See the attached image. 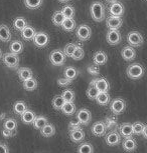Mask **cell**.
<instances>
[{"instance_id":"6da1fadb","label":"cell","mask_w":147,"mask_h":153,"mask_svg":"<svg viewBox=\"0 0 147 153\" xmlns=\"http://www.w3.org/2000/svg\"><path fill=\"white\" fill-rule=\"evenodd\" d=\"M91 16L94 21L102 22L106 18V8L102 2L94 1L90 6Z\"/></svg>"},{"instance_id":"7a4b0ae2","label":"cell","mask_w":147,"mask_h":153,"mask_svg":"<svg viewBox=\"0 0 147 153\" xmlns=\"http://www.w3.org/2000/svg\"><path fill=\"white\" fill-rule=\"evenodd\" d=\"M144 67L139 63H133V64L129 65L127 67V70H126V74L130 79L133 80H137L140 79L141 77L144 75Z\"/></svg>"},{"instance_id":"3957f363","label":"cell","mask_w":147,"mask_h":153,"mask_svg":"<svg viewBox=\"0 0 147 153\" xmlns=\"http://www.w3.org/2000/svg\"><path fill=\"white\" fill-rule=\"evenodd\" d=\"M66 56L63 50L60 49H54L50 54L51 63L54 66H63L66 62Z\"/></svg>"},{"instance_id":"277c9868","label":"cell","mask_w":147,"mask_h":153,"mask_svg":"<svg viewBox=\"0 0 147 153\" xmlns=\"http://www.w3.org/2000/svg\"><path fill=\"white\" fill-rule=\"evenodd\" d=\"M2 60H3V63L7 66L8 68L14 69L17 68L19 65V57L18 54L12 53V52H8L5 53L3 56H2Z\"/></svg>"},{"instance_id":"5b68a950","label":"cell","mask_w":147,"mask_h":153,"mask_svg":"<svg viewBox=\"0 0 147 153\" xmlns=\"http://www.w3.org/2000/svg\"><path fill=\"white\" fill-rule=\"evenodd\" d=\"M126 109V102L122 98H115L110 104V110L114 115L122 114Z\"/></svg>"},{"instance_id":"8992f818","label":"cell","mask_w":147,"mask_h":153,"mask_svg":"<svg viewBox=\"0 0 147 153\" xmlns=\"http://www.w3.org/2000/svg\"><path fill=\"white\" fill-rule=\"evenodd\" d=\"M92 29L87 24H82L76 29V36L80 41H87L91 38Z\"/></svg>"},{"instance_id":"52a82bcc","label":"cell","mask_w":147,"mask_h":153,"mask_svg":"<svg viewBox=\"0 0 147 153\" xmlns=\"http://www.w3.org/2000/svg\"><path fill=\"white\" fill-rule=\"evenodd\" d=\"M127 42L132 47H139L143 44V36L138 31H131L127 35Z\"/></svg>"},{"instance_id":"ba28073f","label":"cell","mask_w":147,"mask_h":153,"mask_svg":"<svg viewBox=\"0 0 147 153\" xmlns=\"http://www.w3.org/2000/svg\"><path fill=\"white\" fill-rule=\"evenodd\" d=\"M32 40H33L34 45H35L36 47L42 48V47H45V46L48 44V42H50V36L45 32L39 31V32L35 33V35H34Z\"/></svg>"},{"instance_id":"9c48e42d","label":"cell","mask_w":147,"mask_h":153,"mask_svg":"<svg viewBox=\"0 0 147 153\" xmlns=\"http://www.w3.org/2000/svg\"><path fill=\"white\" fill-rule=\"evenodd\" d=\"M121 137L122 136H121L120 133L117 130L111 129V131L105 136V142L109 146H117L121 142V139H122Z\"/></svg>"},{"instance_id":"30bf717a","label":"cell","mask_w":147,"mask_h":153,"mask_svg":"<svg viewBox=\"0 0 147 153\" xmlns=\"http://www.w3.org/2000/svg\"><path fill=\"white\" fill-rule=\"evenodd\" d=\"M106 40L110 45H118L122 40L120 31L118 29H109L106 35Z\"/></svg>"},{"instance_id":"8fae6325","label":"cell","mask_w":147,"mask_h":153,"mask_svg":"<svg viewBox=\"0 0 147 153\" xmlns=\"http://www.w3.org/2000/svg\"><path fill=\"white\" fill-rule=\"evenodd\" d=\"M77 119L79 120V122L81 123V125H88L91 122L92 119V114L89 109L87 108H82L77 112L76 114Z\"/></svg>"},{"instance_id":"7c38bea8","label":"cell","mask_w":147,"mask_h":153,"mask_svg":"<svg viewBox=\"0 0 147 153\" xmlns=\"http://www.w3.org/2000/svg\"><path fill=\"white\" fill-rule=\"evenodd\" d=\"M123 24V19L121 16H114L110 15L106 21V26L108 29H119Z\"/></svg>"},{"instance_id":"4fadbf2b","label":"cell","mask_w":147,"mask_h":153,"mask_svg":"<svg viewBox=\"0 0 147 153\" xmlns=\"http://www.w3.org/2000/svg\"><path fill=\"white\" fill-rule=\"evenodd\" d=\"M91 131L95 136L101 137L106 134V132H107V127H106L104 121H98V122H95L93 124V126H92V128H91Z\"/></svg>"},{"instance_id":"5bb4252c","label":"cell","mask_w":147,"mask_h":153,"mask_svg":"<svg viewBox=\"0 0 147 153\" xmlns=\"http://www.w3.org/2000/svg\"><path fill=\"white\" fill-rule=\"evenodd\" d=\"M124 12H125V8H124L123 4L120 3V2H112L110 6H109V13H110V15L122 17Z\"/></svg>"},{"instance_id":"9a60e30c","label":"cell","mask_w":147,"mask_h":153,"mask_svg":"<svg viewBox=\"0 0 147 153\" xmlns=\"http://www.w3.org/2000/svg\"><path fill=\"white\" fill-rule=\"evenodd\" d=\"M94 83V85L96 86V88L98 89L99 92H108L109 89H110V84H109V81L104 77H100V78H95L92 80Z\"/></svg>"},{"instance_id":"2e32d148","label":"cell","mask_w":147,"mask_h":153,"mask_svg":"<svg viewBox=\"0 0 147 153\" xmlns=\"http://www.w3.org/2000/svg\"><path fill=\"white\" fill-rule=\"evenodd\" d=\"M121 56L125 61H132L136 57V51L132 46H125L122 50H121Z\"/></svg>"},{"instance_id":"e0dca14e","label":"cell","mask_w":147,"mask_h":153,"mask_svg":"<svg viewBox=\"0 0 147 153\" xmlns=\"http://www.w3.org/2000/svg\"><path fill=\"white\" fill-rule=\"evenodd\" d=\"M70 138L75 143H80L85 139V132L82 128H77L70 130Z\"/></svg>"},{"instance_id":"ac0fdd59","label":"cell","mask_w":147,"mask_h":153,"mask_svg":"<svg viewBox=\"0 0 147 153\" xmlns=\"http://www.w3.org/2000/svg\"><path fill=\"white\" fill-rule=\"evenodd\" d=\"M123 149L127 152H133L136 150L137 148V142L134 138H132V136L130 137H125L123 140L122 143Z\"/></svg>"},{"instance_id":"d6986e66","label":"cell","mask_w":147,"mask_h":153,"mask_svg":"<svg viewBox=\"0 0 147 153\" xmlns=\"http://www.w3.org/2000/svg\"><path fill=\"white\" fill-rule=\"evenodd\" d=\"M108 61V56L104 51H97L93 56V62L94 64H96L98 66L101 65H105Z\"/></svg>"},{"instance_id":"ffe728a7","label":"cell","mask_w":147,"mask_h":153,"mask_svg":"<svg viewBox=\"0 0 147 153\" xmlns=\"http://www.w3.org/2000/svg\"><path fill=\"white\" fill-rule=\"evenodd\" d=\"M118 130L121 136L125 137H130L133 135V129H132V124L131 123H123L118 127Z\"/></svg>"},{"instance_id":"44dd1931","label":"cell","mask_w":147,"mask_h":153,"mask_svg":"<svg viewBox=\"0 0 147 153\" xmlns=\"http://www.w3.org/2000/svg\"><path fill=\"white\" fill-rule=\"evenodd\" d=\"M39 130H40V134L45 138L51 137L56 134V128H54V126L51 123H48V122L45 124L44 126H42Z\"/></svg>"},{"instance_id":"7402d4cb","label":"cell","mask_w":147,"mask_h":153,"mask_svg":"<svg viewBox=\"0 0 147 153\" xmlns=\"http://www.w3.org/2000/svg\"><path fill=\"white\" fill-rule=\"evenodd\" d=\"M20 32H21L22 38H23L24 40H27V41H30V40L33 39V37H34V35H35V33H36V31L32 26L26 25V26H25L23 29L20 31Z\"/></svg>"},{"instance_id":"603a6c76","label":"cell","mask_w":147,"mask_h":153,"mask_svg":"<svg viewBox=\"0 0 147 153\" xmlns=\"http://www.w3.org/2000/svg\"><path fill=\"white\" fill-rule=\"evenodd\" d=\"M95 100L97 101V103L101 106H106L109 104V102H110V95H109L108 92H99V93L97 94L96 98H95Z\"/></svg>"},{"instance_id":"cb8c5ba5","label":"cell","mask_w":147,"mask_h":153,"mask_svg":"<svg viewBox=\"0 0 147 153\" xmlns=\"http://www.w3.org/2000/svg\"><path fill=\"white\" fill-rule=\"evenodd\" d=\"M60 27L65 31H67V32H72V31H74L77 28V24L74 18H65Z\"/></svg>"},{"instance_id":"d4e9b609","label":"cell","mask_w":147,"mask_h":153,"mask_svg":"<svg viewBox=\"0 0 147 153\" xmlns=\"http://www.w3.org/2000/svg\"><path fill=\"white\" fill-rule=\"evenodd\" d=\"M20 116H21V121L24 124H32L34 118H35V116H36V114L34 113L32 110H30V109L27 108L23 113L20 114Z\"/></svg>"},{"instance_id":"484cf974","label":"cell","mask_w":147,"mask_h":153,"mask_svg":"<svg viewBox=\"0 0 147 153\" xmlns=\"http://www.w3.org/2000/svg\"><path fill=\"white\" fill-rule=\"evenodd\" d=\"M60 110L63 111V113L68 115V116L74 115L75 112H76V105H75L74 101H66Z\"/></svg>"},{"instance_id":"4316f807","label":"cell","mask_w":147,"mask_h":153,"mask_svg":"<svg viewBox=\"0 0 147 153\" xmlns=\"http://www.w3.org/2000/svg\"><path fill=\"white\" fill-rule=\"evenodd\" d=\"M17 74H18V77L21 81H24L28 78H31L33 77V73H32V70L30 68H27V67H20L18 68L17 70Z\"/></svg>"},{"instance_id":"83f0119b","label":"cell","mask_w":147,"mask_h":153,"mask_svg":"<svg viewBox=\"0 0 147 153\" xmlns=\"http://www.w3.org/2000/svg\"><path fill=\"white\" fill-rule=\"evenodd\" d=\"M11 39L10 29L5 24L0 25V40L2 42H8Z\"/></svg>"},{"instance_id":"f1b7e54d","label":"cell","mask_w":147,"mask_h":153,"mask_svg":"<svg viewBox=\"0 0 147 153\" xmlns=\"http://www.w3.org/2000/svg\"><path fill=\"white\" fill-rule=\"evenodd\" d=\"M9 50L10 52L19 54L23 51V43L19 40H13L9 45Z\"/></svg>"},{"instance_id":"f546056e","label":"cell","mask_w":147,"mask_h":153,"mask_svg":"<svg viewBox=\"0 0 147 153\" xmlns=\"http://www.w3.org/2000/svg\"><path fill=\"white\" fill-rule=\"evenodd\" d=\"M64 75L66 78L70 79V80H75L78 77V75H79V70H78L77 68L73 67V66H69L65 69L64 71Z\"/></svg>"},{"instance_id":"4dcf8cb0","label":"cell","mask_w":147,"mask_h":153,"mask_svg":"<svg viewBox=\"0 0 147 153\" xmlns=\"http://www.w3.org/2000/svg\"><path fill=\"white\" fill-rule=\"evenodd\" d=\"M23 88L26 91H33L37 88V80L33 77L23 81Z\"/></svg>"},{"instance_id":"1f68e13d","label":"cell","mask_w":147,"mask_h":153,"mask_svg":"<svg viewBox=\"0 0 147 153\" xmlns=\"http://www.w3.org/2000/svg\"><path fill=\"white\" fill-rule=\"evenodd\" d=\"M26 109H27V105L24 101H16L13 105V111L18 115L22 114Z\"/></svg>"},{"instance_id":"d6a6232c","label":"cell","mask_w":147,"mask_h":153,"mask_svg":"<svg viewBox=\"0 0 147 153\" xmlns=\"http://www.w3.org/2000/svg\"><path fill=\"white\" fill-rule=\"evenodd\" d=\"M26 25H28L27 21L23 18V17H17V18H15V20L13 21V26L17 31H21Z\"/></svg>"},{"instance_id":"836d02e7","label":"cell","mask_w":147,"mask_h":153,"mask_svg":"<svg viewBox=\"0 0 147 153\" xmlns=\"http://www.w3.org/2000/svg\"><path fill=\"white\" fill-rule=\"evenodd\" d=\"M47 122H48L47 118L45 116H35L32 124H33V127L35 129H40L42 126H44Z\"/></svg>"},{"instance_id":"e575fe53","label":"cell","mask_w":147,"mask_h":153,"mask_svg":"<svg viewBox=\"0 0 147 153\" xmlns=\"http://www.w3.org/2000/svg\"><path fill=\"white\" fill-rule=\"evenodd\" d=\"M98 93H99L98 89L96 88V86L94 85L93 81H91L90 85H89V87L87 89V92H86V94H87L88 98H89V99H91V100H95V98H96Z\"/></svg>"},{"instance_id":"d590c367","label":"cell","mask_w":147,"mask_h":153,"mask_svg":"<svg viewBox=\"0 0 147 153\" xmlns=\"http://www.w3.org/2000/svg\"><path fill=\"white\" fill-rule=\"evenodd\" d=\"M44 0H24V4L28 9H37L42 5Z\"/></svg>"},{"instance_id":"8d00e7d4","label":"cell","mask_w":147,"mask_h":153,"mask_svg":"<svg viewBox=\"0 0 147 153\" xmlns=\"http://www.w3.org/2000/svg\"><path fill=\"white\" fill-rule=\"evenodd\" d=\"M3 127H4V128L8 129V130L16 131V129H17V121L15 119H13V118H7V119H5V121H4Z\"/></svg>"},{"instance_id":"74e56055","label":"cell","mask_w":147,"mask_h":153,"mask_svg":"<svg viewBox=\"0 0 147 153\" xmlns=\"http://www.w3.org/2000/svg\"><path fill=\"white\" fill-rule=\"evenodd\" d=\"M65 99L63 98L62 95H57V96H54V98L53 99V107L56 109V110H60L63 107V105L65 104Z\"/></svg>"},{"instance_id":"f35d334b","label":"cell","mask_w":147,"mask_h":153,"mask_svg":"<svg viewBox=\"0 0 147 153\" xmlns=\"http://www.w3.org/2000/svg\"><path fill=\"white\" fill-rule=\"evenodd\" d=\"M51 20H53V23L56 26H60L63 21L65 20V16H64V14L62 13V11H56V12L54 13Z\"/></svg>"},{"instance_id":"ab89813d","label":"cell","mask_w":147,"mask_h":153,"mask_svg":"<svg viewBox=\"0 0 147 153\" xmlns=\"http://www.w3.org/2000/svg\"><path fill=\"white\" fill-rule=\"evenodd\" d=\"M60 11L64 14L65 18H74L75 17V8L72 5H66Z\"/></svg>"},{"instance_id":"60d3db41","label":"cell","mask_w":147,"mask_h":153,"mask_svg":"<svg viewBox=\"0 0 147 153\" xmlns=\"http://www.w3.org/2000/svg\"><path fill=\"white\" fill-rule=\"evenodd\" d=\"M84 56H85V51H84L83 47L77 44L76 49H75L73 55H72V58L74 60H81L84 58Z\"/></svg>"},{"instance_id":"b9f144b4","label":"cell","mask_w":147,"mask_h":153,"mask_svg":"<svg viewBox=\"0 0 147 153\" xmlns=\"http://www.w3.org/2000/svg\"><path fill=\"white\" fill-rule=\"evenodd\" d=\"M78 152H80V153H93L94 152L93 145L90 143H87V142L82 143L79 146V148H78Z\"/></svg>"},{"instance_id":"7bdbcfd3","label":"cell","mask_w":147,"mask_h":153,"mask_svg":"<svg viewBox=\"0 0 147 153\" xmlns=\"http://www.w3.org/2000/svg\"><path fill=\"white\" fill-rule=\"evenodd\" d=\"M76 46H77L76 43H68V44L64 47L63 52H64V54L66 56L72 57V55H73V53L75 51V49H76Z\"/></svg>"},{"instance_id":"ee69618b","label":"cell","mask_w":147,"mask_h":153,"mask_svg":"<svg viewBox=\"0 0 147 153\" xmlns=\"http://www.w3.org/2000/svg\"><path fill=\"white\" fill-rule=\"evenodd\" d=\"M146 125L142 122H134L132 123V129H133V134L140 135L142 133L143 129L145 128Z\"/></svg>"},{"instance_id":"f6af8a7d","label":"cell","mask_w":147,"mask_h":153,"mask_svg":"<svg viewBox=\"0 0 147 153\" xmlns=\"http://www.w3.org/2000/svg\"><path fill=\"white\" fill-rule=\"evenodd\" d=\"M104 123H105L107 129H114L117 125V119L115 118V115L114 116H108V117H106Z\"/></svg>"},{"instance_id":"bcb514c9","label":"cell","mask_w":147,"mask_h":153,"mask_svg":"<svg viewBox=\"0 0 147 153\" xmlns=\"http://www.w3.org/2000/svg\"><path fill=\"white\" fill-rule=\"evenodd\" d=\"M62 96L65 99V101H74L76 95H75V92L72 89H66L62 93Z\"/></svg>"},{"instance_id":"7dc6e473","label":"cell","mask_w":147,"mask_h":153,"mask_svg":"<svg viewBox=\"0 0 147 153\" xmlns=\"http://www.w3.org/2000/svg\"><path fill=\"white\" fill-rule=\"evenodd\" d=\"M87 71H88V73L91 74V75H97V74H99L100 69H99V67H98V65L94 64V65H90V66H89L88 69H87Z\"/></svg>"},{"instance_id":"c3c4849f","label":"cell","mask_w":147,"mask_h":153,"mask_svg":"<svg viewBox=\"0 0 147 153\" xmlns=\"http://www.w3.org/2000/svg\"><path fill=\"white\" fill-rule=\"evenodd\" d=\"M72 82H73L72 80L66 78V77H63V78L57 79V84H59L60 86H62V87H66V86L72 84Z\"/></svg>"},{"instance_id":"681fc988","label":"cell","mask_w":147,"mask_h":153,"mask_svg":"<svg viewBox=\"0 0 147 153\" xmlns=\"http://www.w3.org/2000/svg\"><path fill=\"white\" fill-rule=\"evenodd\" d=\"M16 134V131H11V130H8V129L4 128L2 129V136L4 138H10V137H13L14 135Z\"/></svg>"},{"instance_id":"f907efd6","label":"cell","mask_w":147,"mask_h":153,"mask_svg":"<svg viewBox=\"0 0 147 153\" xmlns=\"http://www.w3.org/2000/svg\"><path fill=\"white\" fill-rule=\"evenodd\" d=\"M81 127V123L79 122V120H72L70 124H69V130H73V129H77Z\"/></svg>"},{"instance_id":"816d5d0a","label":"cell","mask_w":147,"mask_h":153,"mask_svg":"<svg viewBox=\"0 0 147 153\" xmlns=\"http://www.w3.org/2000/svg\"><path fill=\"white\" fill-rule=\"evenodd\" d=\"M8 152H9V148H8L7 144L0 142V153H8Z\"/></svg>"},{"instance_id":"f5cc1de1","label":"cell","mask_w":147,"mask_h":153,"mask_svg":"<svg viewBox=\"0 0 147 153\" xmlns=\"http://www.w3.org/2000/svg\"><path fill=\"white\" fill-rule=\"evenodd\" d=\"M146 131H147V126L145 127V128L143 129L142 133H141V134L143 135V138H145V139H146V138H147V133H146Z\"/></svg>"},{"instance_id":"db71d44e","label":"cell","mask_w":147,"mask_h":153,"mask_svg":"<svg viewBox=\"0 0 147 153\" xmlns=\"http://www.w3.org/2000/svg\"><path fill=\"white\" fill-rule=\"evenodd\" d=\"M5 115H6L5 113H1V114H0V120L4 119V118H5Z\"/></svg>"},{"instance_id":"11a10c76","label":"cell","mask_w":147,"mask_h":153,"mask_svg":"<svg viewBox=\"0 0 147 153\" xmlns=\"http://www.w3.org/2000/svg\"><path fill=\"white\" fill-rule=\"evenodd\" d=\"M69 1H70V0H59V2H60V3H67Z\"/></svg>"},{"instance_id":"9f6ffc18","label":"cell","mask_w":147,"mask_h":153,"mask_svg":"<svg viewBox=\"0 0 147 153\" xmlns=\"http://www.w3.org/2000/svg\"><path fill=\"white\" fill-rule=\"evenodd\" d=\"M107 2H109V3H112V2H115V1H117V0H106Z\"/></svg>"},{"instance_id":"6f0895ef","label":"cell","mask_w":147,"mask_h":153,"mask_svg":"<svg viewBox=\"0 0 147 153\" xmlns=\"http://www.w3.org/2000/svg\"><path fill=\"white\" fill-rule=\"evenodd\" d=\"M1 58H2V50L0 49V59H1Z\"/></svg>"}]
</instances>
